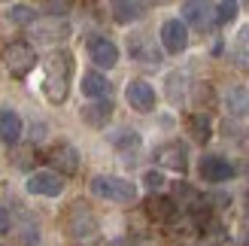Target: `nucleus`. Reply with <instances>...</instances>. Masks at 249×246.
Instances as JSON below:
<instances>
[{
  "mask_svg": "<svg viewBox=\"0 0 249 246\" xmlns=\"http://www.w3.org/2000/svg\"><path fill=\"white\" fill-rule=\"evenodd\" d=\"M70 76H73V55L70 52H55L46 61V79L43 91L52 104H64L70 91Z\"/></svg>",
  "mask_w": 249,
  "mask_h": 246,
  "instance_id": "obj_1",
  "label": "nucleus"
},
{
  "mask_svg": "<svg viewBox=\"0 0 249 246\" xmlns=\"http://www.w3.org/2000/svg\"><path fill=\"white\" fill-rule=\"evenodd\" d=\"M64 231H67V237L76 240V243H89V240L97 237V216L91 213V207L85 204V201H73L67 207V213H64Z\"/></svg>",
  "mask_w": 249,
  "mask_h": 246,
  "instance_id": "obj_2",
  "label": "nucleus"
},
{
  "mask_svg": "<svg viewBox=\"0 0 249 246\" xmlns=\"http://www.w3.org/2000/svg\"><path fill=\"white\" fill-rule=\"evenodd\" d=\"M91 192L104 201L113 204H134L137 201V186L122 176H94L91 179Z\"/></svg>",
  "mask_w": 249,
  "mask_h": 246,
  "instance_id": "obj_3",
  "label": "nucleus"
},
{
  "mask_svg": "<svg viewBox=\"0 0 249 246\" xmlns=\"http://www.w3.org/2000/svg\"><path fill=\"white\" fill-rule=\"evenodd\" d=\"M3 61H6V67H9L12 76H28V73L34 70V64H36V52L28 43L16 40V43L3 46Z\"/></svg>",
  "mask_w": 249,
  "mask_h": 246,
  "instance_id": "obj_4",
  "label": "nucleus"
},
{
  "mask_svg": "<svg viewBox=\"0 0 249 246\" xmlns=\"http://www.w3.org/2000/svg\"><path fill=\"white\" fill-rule=\"evenodd\" d=\"M182 18L197 31H207L210 24H216V3L210 0H185L182 3Z\"/></svg>",
  "mask_w": 249,
  "mask_h": 246,
  "instance_id": "obj_5",
  "label": "nucleus"
},
{
  "mask_svg": "<svg viewBox=\"0 0 249 246\" xmlns=\"http://www.w3.org/2000/svg\"><path fill=\"white\" fill-rule=\"evenodd\" d=\"M28 192L31 194H43V198H58L64 192V176L55 170H36L28 176Z\"/></svg>",
  "mask_w": 249,
  "mask_h": 246,
  "instance_id": "obj_6",
  "label": "nucleus"
},
{
  "mask_svg": "<svg viewBox=\"0 0 249 246\" xmlns=\"http://www.w3.org/2000/svg\"><path fill=\"white\" fill-rule=\"evenodd\" d=\"M124 97L137 113H152L155 109V88L146 79H131L128 88H124Z\"/></svg>",
  "mask_w": 249,
  "mask_h": 246,
  "instance_id": "obj_7",
  "label": "nucleus"
},
{
  "mask_svg": "<svg viewBox=\"0 0 249 246\" xmlns=\"http://www.w3.org/2000/svg\"><path fill=\"white\" fill-rule=\"evenodd\" d=\"M161 46L167 49L170 55H179L185 46H189V28L179 18H170L161 24Z\"/></svg>",
  "mask_w": 249,
  "mask_h": 246,
  "instance_id": "obj_8",
  "label": "nucleus"
},
{
  "mask_svg": "<svg viewBox=\"0 0 249 246\" xmlns=\"http://www.w3.org/2000/svg\"><path fill=\"white\" fill-rule=\"evenodd\" d=\"M89 58L94 61L97 67H116L119 64V49L113 40H107V36H94V40H89Z\"/></svg>",
  "mask_w": 249,
  "mask_h": 246,
  "instance_id": "obj_9",
  "label": "nucleus"
},
{
  "mask_svg": "<svg viewBox=\"0 0 249 246\" xmlns=\"http://www.w3.org/2000/svg\"><path fill=\"white\" fill-rule=\"evenodd\" d=\"M201 176L207 182H228L234 176V164L225 161L222 155H207L201 158Z\"/></svg>",
  "mask_w": 249,
  "mask_h": 246,
  "instance_id": "obj_10",
  "label": "nucleus"
},
{
  "mask_svg": "<svg viewBox=\"0 0 249 246\" xmlns=\"http://www.w3.org/2000/svg\"><path fill=\"white\" fill-rule=\"evenodd\" d=\"M155 161L161 167H167V170H177V174H182L185 170V146L182 143H164V146H158L155 149Z\"/></svg>",
  "mask_w": 249,
  "mask_h": 246,
  "instance_id": "obj_11",
  "label": "nucleus"
},
{
  "mask_svg": "<svg viewBox=\"0 0 249 246\" xmlns=\"http://www.w3.org/2000/svg\"><path fill=\"white\" fill-rule=\"evenodd\" d=\"M79 116L89 128H107V122L113 119V104L109 101H91L89 106H82Z\"/></svg>",
  "mask_w": 249,
  "mask_h": 246,
  "instance_id": "obj_12",
  "label": "nucleus"
},
{
  "mask_svg": "<svg viewBox=\"0 0 249 246\" xmlns=\"http://www.w3.org/2000/svg\"><path fill=\"white\" fill-rule=\"evenodd\" d=\"M82 94L85 97H91V101H107V94H109V79L104 76V73H85L82 76Z\"/></svg>",
  "mask_w": 249,
  "mask_h": 246,
  "instance_id": "obj_13",
  "label": "nucleus"
},
{
  "mask_svg": "<svg viewBox=\"0 0 249 246\" xmlns=\"http://www.w3.org/2000/svg\"><path fill=\"white\" fill-rule=\"evenodd\" d=\"M225 109L231 116H249V88L246 85H231L225 94Z\"/></svg>",
  "mask_w": 249,
  "mask_h": 246,
  "instance_id": "obj_14",
  "label": "nucleus"
},
{
  "mask_svg": "<svg viewBox=\"0 0 249 246\" xmlns=\"http://www.w3.org/2000/svg\"><path fill=\"white\" fill-rule=\"evenodd\" d=\"M49 161H52L58 170H64V174H76V167H79V155H76V149L73 146H55L52 149V155H49Z\"/></svg>",
  "mask_w": 249,
  "mask_h": 246,
  "instance_id": "obj_15",
  "label": "nucleus"
},
{
  "mask_svg": "<svg viewBox=\"0 0 249 246\" xmlns=\"http://www.w3.org/2000/svg\"><path fill=\"white\" fill-rule=\"evenodd\" d=\"M109 12L119 24H131L140 18V3L137 0H109Z\"/></svg>",
  "mask_w": 249,
  "mask_h": 246,
  "instance_id": "obj_16",
  "label": "nucleus"
},
{
  "mask_svg": "<svg viewBox=\"0 0 249 246\" xmlns=\"http://www.w3.org/2000/svg\"><path fill=\"white\" fill-rule=\"evenodd\" d=\"M0 137H3L6 143H18V137H21L18 113H12V109H3V113H0Z\"/></svg>",
  "mask_w": 249,
  "mask_h": 246,
  "instance_id": "obj_17",
  "label": "nucleus"
},
{
  "mask_svg": "<svg viewBox=\"0 0 249 246\" xmlns=\"http://www.w3.org/2000/svg\"><path fill=\"white\" fill-rule=\"evenodd\" d=\"M34 31H36V40H40V43H55V40H64V36H67V24L52 18V21L34 24Z\"/></svg>",
  "mask_w": 249,
  "mask_h": 246,
  "instance_id": "obj_18",
  "label": "nucleus"
},
{
  "mask_svg": "<svg viewBox=\"0 0 249 246\" xmlns=\"http://www.w3.org/2000/svg\"><path fill=\"white\" fill-rule=\"evenodd\" d=\"M131 55H134L137 61H143V64H158V61H161L158 49H155V46H149L143 36H140V40H131Z\"/></svg>",
  "mask_w": 249,
  "mask_h": 246,
  "instance_id": "obj_19",
  "label": "nucleus"
},
{
  "mask_svg": "<svg viewBox=\"0 0 249 246\" xmlns=\"http://www.w3.org/2000/svg\"><path fill=\"white\" fill-rule=\"evenodd\" d=\"M185 82H189V79H185V73H170V76H167V97H170L173 104H182V97H185L182 85Z\"/></svg>",
  "mask_w": 249,
  "mask_h": 246,
  "instance_id": "obj_20",
  "label": "nucleus"
},
{
  "mask_svg": "<svg viewBox=\"0 0 249 246\" xmlns=\"http://www.w3.org/2000/svg\"><path fill=\"white\" fill-rule=\"evenodd\" d=\"M237 12H240V3L237 0H222V3L216 6V24H228L237 18Z\"/></svg>",
  "mask_w": 249,
  "mask_h": 246,
  "instance_id": "obj_21",
  "label": "nucleus"
},
{
  "mask_svg": "<svg viewBox=\"0 0 249 246\" xmlns=\"http://www.w3.org/2000/svg\"><path fill=\"white\" fill-rule=\"evenodd\" d=\"M189 131H192V137H195L197 143H204V140L210 137V119H207V116H192V119H189Z\"/></svg>",
  "mask_w": 249,
  "mask_h": 246,
  "instance_id": "obj_22",
  "label": "nucleus"
},
{
  "mask_svg": "<svg viewBox=\"0 0 249 246\" xmlns=\"http://www.w3.org/2000/svg\"><path fill=\"white\" fill-rule=\"evenodd\" d=\"M9 21H16V24H34V9L31 6H12L9 9Z\"/></svg>",
  "mask_w": 249,
  "mask_h": 246,
  "instance_id": "obj_23",
  "label": "nucleus"
},
{
  "mask_svg": "<svg viewBox=\"0 0 249 246\" xmlns=\"http://www.w3.org/2000/svg\"><path fill=\"white\" fill-rule=\"evenodd\" d=\"M113 143L119 146V149H124V146H134V149H137V146H140V137H137L134 131H122L119 137H113Z\"/></svg>",
  "mask_w": 249,
  "mask_h": 246,
  "instance_id": "obj_24",
  "label": "nucleus"
},
{
  "mask_svg": "<svg viewBox=\"0 0 249 246\" xmlns=\"http://www.w3.org/2000/svg\"><path fill=\"white\" fill-rule=\"evenodd\" d=\"M173 213H177V210H173V204L164 198V201H152V216H161V219H167V216H173Z\"/></svg>",
  "mask_w": 249,
  "mask_h": 246,
  "instance_id": "obj_25",
  "label": "nucleus"
},
{
  "mask_svg": "<svg viewBox=\"0 0 249 246\" xmlns=\"http://www.w3.org/2000/svg\"><path fill=\"white\" fill-rule=\"evenodd\" d=\"M146 186L149 189H161V186H164V176H161V174H155V170H149V174H146Z\"/></svg>",
  "mask_w": 249,
  "mask_h": 246,
  "instance_id": "obj_26",
  "label": "nucleus"
},
{
  "mask_svg": "<svg viewBox=\"0 0 249 246\" xmlns=\"http://www.w3.org/2000/svg\"><path fill=\"white\" fill-rule=\"evenodd\" d=\"M6 231H9V213L0 207V234H6Z\"/></svg>",
  "mask_w": 249,
  "mask_h": 246,
  "instance_id": "obj_27",
  "label": "nucleus"
},
{
  "mask_svg": "<svg viewBox=\"0 0 249 246\" xmlns=\"http://www.w3.org/2000/svg\"><path fill=\"white\" fill-rule=\"evenodd\" d=\"M149 3H155V6H161V3H170V0H149Z\"/></svg>",
  "mask_w": 249,
  "mask_h": 246,
  "instance_id": "obj_28",
  "label": "nucleus"
},
{
  "mask_svg": "<svg viewBox=\"0 0 249 246\" xmlns=\"http://www.w3.org/2000/svg\"><path fill=\"white\" fill-rule=\"evenodd\" d=\"M246 6H249V0H246Z\"/></svg>",
  "mask_w": 249,
  "mask_h": 246,
  "instance_id": "obj_29",
  "label": "nucleus"
},
{
  "mask_svg": "<svg viewBox=\"0 0 249 246\" xmlns=\"http://www.w3.org/2000/svg\"><path fill=\"white\" fill-rule=\"evenodd\" d=\"M246 246H249V243H246Z\"/></svg>",
  "mask_w": 249,
  "mask_h": 246,
  "instance_id": "obj_30",
  "label": "nucleus"
}]
</instances>
